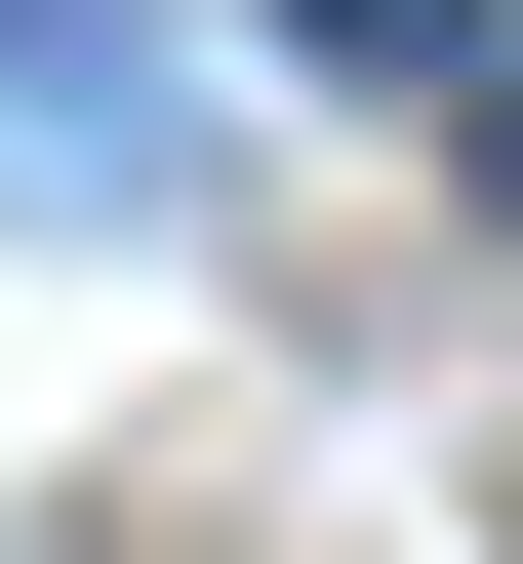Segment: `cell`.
Returning a JSON list of instances; mask_svg holds the SVG:
<instances>
[{
	"mask_svg": "<svg viewBox=\"0 0 523 564\" xmlns=\"http://www.w3.org/2000/svg\"><path fill=\"white\" fill-rule=\"evenodd\" d=\"M282 41H323V82H483V0H282Z\"/></svg>",
	"mask_w": 523,
	"mask_h": 564,
	"instance_id": "obj_2",
	"label": "cell"
},
{
	"mask_svg": "<svg viewBox=\"0 0 523 564\" xmlns=\"http://www.w3.org/2000/svg\"><path fill=\"white\" fill-rule=\"evenodd\" d=\"M201 202V41L162 0H0V242H162Z\"/></svg>",
	"mask_w": 523,
	"mask_h": 564,
	"instance_id": "obj_1",
	"label": "cell"
},
{
	"mask_svg": "<svg viewBox=\"0 0 523 564\" xmlns=\"http://www.w3.org/2000/svg\"><path fill=\"white\" fill-rule=\"evenodd\" d=\"M483 162H523V0H483Z\"/></svg>",
	"mask_w": 523,
	"mask_h": 564,
	"instance_id": "obj_3",
	"label": "cell"
}]
</instances>
